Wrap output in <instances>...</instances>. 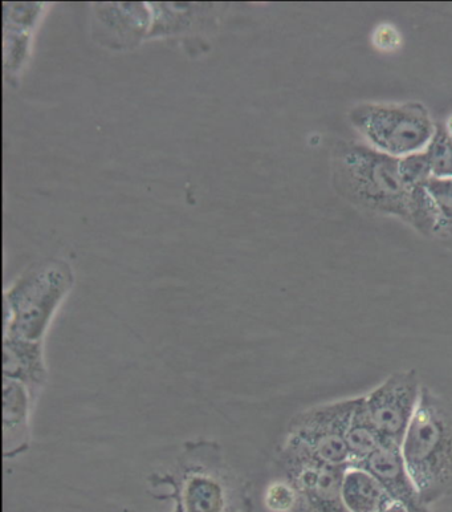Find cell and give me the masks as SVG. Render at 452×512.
Masks as SVG:
<instances>
[{"label":"cell","instance_id":"obj_9","mask_svg":"<svg viewBox=\"0 0 452 512\" xmlns=\"http://www.w3.org/2000/svg\"><path fill=\"white\" fill-rule=\"evenodd\" d=\"M357 466L368 470L381 483L396 505L409 512H433L422 501L403 458L401 446L384 444L372 457Z\"/></svg>","mask_w":452,"mask_h":512},{"label":"cell","instance_id":"obj_19","mask_svg":"<svg viewBox=\"0 0 452 512\" xmlns=\"http://www.w3.org/2000/svg\"><path fill=\"white\" fill-rule=\"evenodd\" d=\"M446 129L447 132H449L452 136V117H450L449 121H447Z\"/></svg>","mask_w":452,"mask_h":512},{"label":"cell","instance_id":"obj_8","mask_svg":"<svg viewBox=\"0 0 452 512\" xmlns=\"http://www.w3.org/2000/svg\"><path fill=\"white\" fill-rule=\"evenodd\" d=\"M417 371H398L365 394V406L384 444L401 446L421 401Z\"/></svg>","mask_w":452,"mask_h":512},{"label":"cell","instance_id":"obj_18","mask_svg":"<svg viewBox=\"0 0 452 512\" xmlns=\"http://www.w3.org/2000/svg\"><path fill=\"white\" fill-rule=\"evenodd\" d=\"M382 512H409V511L403 509L402 506L394 505V506L390 507V509L382 511Z\"/></svg>","mask_w":452,"mask_h":512},{"label":"cell","instance_id":"obj_7","mask_svg":"<svg viewBox=\"0 0 452 512\" xmlns=\"http://www.w3.org/2000/svg\"><path fill=\"white\" fill-rule=\"evenodd\" d=\"M356 402L357 397H353L313 406L293 418L287 436L300 442L321 461L348 467L346 430Z\"/></svg>","mask_w":452,"mask_h":512},{"label":"cell","instance_id":"obj_12","mask_svg":"<svg viewBox=\"0 0 452 512\" xmlns=\"http://www.w3.org/2000/svg\"><path fill=\"white\" fill-rule=\"evenodd\" d=\"M4 379L40 388L46 380L40 343L4 337Z\"/></svg>","mask_w":452,"mask_h":512},{"label":"cell","instance_id":"obj_14","mask_svg":"<svg viewBox=\"0 0 452 512\" xmlns=\"http://www.w3.org/2000/svg\"><path fill=\"white\" fill-rule=\"evenodd\" d=\"M427 192L438 210V229L434 238L452 246V178H431Z\"/></svg>","mask_w":452,"mask_h":512},{"label":"cell","instance_id":"obj_20","mask_svg":"<svg viewBox=\"0 0 452 512\" xmlns=\"http://www.w3.org/2000/svg\"><path fill=\"white\" fill-rule=\"evenodd\" d=\"M443 512H452V510H447V511H443Z\"/></svg>","mask_w":452,"mask_h":512},{"label":"cell","instance_id":"obj_13","mask_svg":"<svg viewBox=\"0 0 452 512\" xmlns=\"http://www.w3.org/2000/svg\"><path fill=\"white\" fill-rule=\"evenodd\" d=\"M346 445L350 455V465H361L384 445L381 434L373 424L366 410L364 396L357 397L356 406L346 430Z\"/></svg>","mask_w":452,"mask_h":512},{"label":"cell","instance_id":"obj_17","mask_svg":"<svg viewBox=\"0 0 452 512\" xmlns=\"http://www.w3.org/2000/svg\"><path fill=\"white\" fill-rule=\"evenodd\" d=\"M401 169L407 180L415 186H426L427 182L433 178L429 158L425 150L421 153L411 154V156L399 158Z\"/></svg>","mask_w":452,"mask_h":512},{"label":"cell","instance_id":"obj_11","mask_svg":"<svg viewBox=\"0 0 452 512\" xmlns=\"http://www.w3.org/2000/svg\"><path fill=\"white\" fill-rule=\"evenodd\" d=\"M4 455L15 457L28 448V396L27 386L18 381L4 379Z\"/></svg>","mask_w":452,"mask_h":512},{"label":"cell","instance_id":"obj_15","mask_svg":"<svg viewBox=\"0 0 452 512\" xmlns=\"http://www.w3.org/2000/svg\"><path fill=\"white\" fill-rule=\"evenodd\" d=\"M434 178H452V136L437 125L433 140L425 149Z\"/></svg>","mask_w":452,"mask_h":512},{"label":"cell","instance_id":"obj_16","mask_svg":"<svg viewBox=\"0 0 452 512\" xmlns=\"http://www.w3.org/2000/svg\"><path fill=\"white\" fill-rule=\"evenodd\" d=\"M264 502L272 512H295L297 495L287 481L274 482L268 486Z\"/></svg>","mask_w":452,"mask_h":512},{"label":"cell","instance_id":"obj_10","mask_svg":"<svg viewBox=\"0 0 452 512\" xmlns=\"http://www.w3.org/2000/svg\"><path fill=\"white\" fill-rule=\"evenodd\" d=\"M342 503L346 512H382L396 505L368 470L354 465L345 469Z\"/></svg>","mask_w":452,"mask_h":512},{"label":"cell","instance_id":"obj_5","mask_svg":"<svg viewBox=\"0 0 452 512\" xmlns=\"http://www.w3.org/2000/svg\"><path fill=\"white\" fill-rule=\"evenodd\" d=\"M279 466L284 481L297 495L295 512H346L342 503V479L346 467L321 461L288 436L279 453Z\"/></svg>","mask_w":452,"mask_h":512},{"label":"cell","instance_id":"obj_4","mask_svg":"<svg viewBox=\"0 0 452 512\" xmlns=\"http://www.w3.org/2000/svg\"><path fill=\"white\" fill-rule=\"evenodd\" d=\"M349 120L370 148L396 158L423 152L437 132L429 109L417 101L360 104Z\"/></svg>","mask_w":452,"mask_h":512},{"label":"cell","instance_id":"obj_6","mask_svg":"<svg viewBox=\"0 0 452 512\" xmlns=\"http://www.w3.org/2000/svg\"><path fill=\"white\" fill-rule=\"evenodd\" d=\"M150 482L154 487H169L168 494L157 498L173 501L171 512H240L244 505L243 497L221 471L198 463H189L175 474L153 475Z\"/></svg>","mask_w":452,"mask_h":512},{"label":"cell","instance_id":"obj_3","mask_svg":"<svg viewBox=\"0 0 452 512\" xmlns=\"http://www.w3.org/2000/svg\"><path fill=\"white\" fill-rule=\"evenodd\" d=\"M72 284L71 267L63 260L31 267L4 296V337L40 343Z\"/></svg>","mask_w":452,"mask_h":512},{"label":"cell","instance_id":"obj_2","mask_svg":"<svg viewBox=\"0 0 452 512\" xmlns=\"http://www.w3.org/2000/svg\"><path fill=\"white\" fill-rule=\"evenodd\" d=\"M401 450L427 507L452 495V400L423 385Z\"/></svg>","mask_w":452,"mask_h":512},{"label":"cell","instance_id":"obj_1","mask_svg":"<svg viewBox=\"0 0 452 512\" xmlns=\"http://www.w3.org/2000/svg\"><path fill=\"white\" fill-rule=\"evenodd\" d=\"M333 176L337 189L354 205L401 219L426 237H435L437 207L426 186H415L407 180L399 158L368 144L344 142L335 152Z\"/></svg>","mask_w":452,"mask_h":512}]
</instances>
